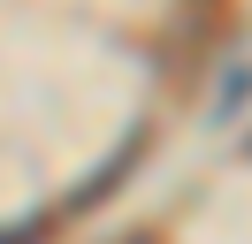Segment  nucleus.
I'll return each instance as SVG.
<instances>
[{"label": "nucleus", "instance_id": "nucleus-1", "mask_svg": "<svg viewBox=\"0 0 252 244\" xmlns=\"http://www.w3.org/2000/svg\"><path fill=\"white\" fill-rule=\"evenodd\" d=\"M54 229H62V206L31 214V221H16V229H0V244H38V237H54Z\"/></svg>", "mask_w": 252, "mask_h": 244}, {"label": "nucleus", "instance_id": "nucleus-2", "mask_svg": "<svg viewBox=\"0 0 252 244\" xmlns=\"http://www.w3.org/2000/svg\"><path fill=\"white\" fill-rule=\"evenodd\" d=\"M191 8H214V0H191Z\"/></svg>", "mask_w": 252, "mask_h": 244}]
</instances>
